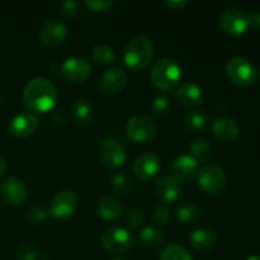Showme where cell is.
I'll return each instance as SVG.
<instances>
[{"label": "cell", "instance_id": "2e32d148", "mask_svg": "<svg viewBox=\"0 0 260 260\" xmlns=\"http://www.w3.org/2000/svg\"><path fill=\"white\" fill-rule=\"evenodd\" d=\"M69 29L65 23L57 19H51L43 23L38 36L41 41L47 46H57L68 38Z\"/></svg>", "mask_w": 260, "mask_h": 260}, {"label": "cell", "instance_id": "ba28073f", "mask_svg": "<svg viewBox=\"0 0 260 260\" xmlns=\"http://www.w3.org/2000/svg\"><path fill=\"white\" fill-rule=\"evenodd\" d=\"M226 74L234 84L239 86H248L254 83L256 78V71L253 63L245 57L236 56L233 57L226 65Z\"/></svg>", "mask_w": 260, "mask_h": 260}, {"label": "cell", "instance_id": "30bf717a", "mask_svg": "<svg viewBox=\"0 0 260 260\" xmlns=\"http://www.w3.org/2000/svg\"><path fill=\"white\" fill-rule=\"evenodd\" d=\"M91 66L89 61L83 57H73L66 58L61 65V75L66 81L73 84H79L86 81V79L90 76Z\"/></svg>", "mask_w": 260, "mask_h": 260}, {"label": "cell", "instance_id": "44dd1931", "mask_svg": "<svg viewBox=\"0 0 260 260\" xmlns=\"http://www.w3.org/2000/svg\"><path fill=\"white\" fill-rule=\"evenodd\" d=\"M96 210H98V215L101 216L103 220L113 221L121 217L122 213H123L124 211V207L123 205H122L121 201L117 200L116 197L104 196V197H102L101 200L98 201Z\"/></svg>", "mask_w": 260, "mask_h": 260}, {"label": "cell", "instance_id": "5b68a950", "mask_svg": "<svg viewBox=\"0 0 260 260\" xmlns=\"http://www.w3.org/2000/svg\"><path fill=\"white\" fill-rule=\"evenodd\" d=\"M101 243L104 250L114 254V255H118V254L127 253L134 246V238L128 233V230L114 226V228H109L104 231Z\"/></svg>", "mask_w": 260, "mask_h": 260}, {"label": "cell", "instance_id": "5bb4252c", "mask_svg": "<svg viewBox=\"0 0 260 260\" xmlns=\"http://www.w3.org/2000/svg\"><path fill=\"white\" fill-rule=\"evenodd\" d=\"M159 170L160 160L152 152H145V154L140 155L132 165V173L140 182L150 180L159 173Z\"/></svg>", "mask_w": 260, "mask_h": 260}, {"label": "cell", "instance_id": "7bdbcfd3", "mask_svg": "<svg viewBox=\"0 0 260 260\" xmlns=\"http://www.w3.org/2000/svg\"><path fill=\"white\" fill-rule=\"evenodd\" d=\"M113 260H127V259H122V258H117V259H113Z\"/></svg>", "mask_w": 260, "mask_h": 260}, {"label": "cell", "instance_id": "83f0119b", "mask_svg": "<svg viewBox=\"0 0 260 260\" xmlns=\"http://www.w3.org/2000/svg\"><path fill=\"white\" fill-rule=\"evenodd\" d=\"M91 60L99 65H108L112 63L117 57V53L114 48L109 47L107 45H98L91 48L90 51Z\"/></svg>", "mask_w": 260, "mask_h": 260}, {"label": "cell", "instance_id": "74e56055", "mask_svg": "<svg viewBox=\"0 0 260 260\" xmlns=\"http://www.w3.org/2000/svg\"><path fill=\"white\" fill-rule=\"evenodd\" d=\"M246 17H248L249 27L260 32V12H249L246 13Z\"/></svg>", "mask_w": 260, "mask_h": 260}, {"label": "cell", "instance_id": "9c48e42d", "mask_svg": "<svg viewBox=\"0 0 260 260\" xmlns=\"http://www.w3.org/2000/svg\"><path fill=\"white\" fill-rule=\"evenodd\" d=\"M218 23H220V27L223 32L233 36L243 35L249 28L246 13L233 7L226 8L220 13Z\"/></svg>", "mask_w": 260, "mask_h": 260}, {"label": "cell", "instance_id": "1f68e13d", "mask_svg": "<svg viewBox=\"0 0 260 260\" xmlns=\"http://www.w3.org/2000/svg\"><path fill=\"white\" fill-rule=\"evenodd\" d=\"M170 109V99L167 95H157L156 98L152 101L151 103V111L152 113L156 116H162V114L168 113Z\"/></svg>", "mask_w": 260, "mask_h": 260}, {"label": "cell", "instance_id": "ac0fdd59", "mask_svg": "<svg viewBox=\"0 0 260 260\" xmlns=\"http://www.w3.org/2000/svg\"><path fill=\"white\" fill-rule=\"evenodd\" d=\"M155 193L162 203H173L179 198L182 185L172 175L165 174L161 175L155 183Z\"/></svg>", "mask_w": 260, "mask_h": 260}, {"label": "cell", "instance_id": "4dcf8cb0", "mask_svg": "<svg viewBox=\"0 0 260 260\" xmlns=\"http://www.w3.org/2000/svg\"><path fill=\"white\" fill-rule=\"evenodd\" d=\"M17 258L19 260H38L40 251L32 244H22L17 250Z\"/></svg>", "mask_w": 260, "mask_h": 260}, {"label": "cell", "instance_id": "4fadbf2b", "mask_svg": "<svg viewBox=\"0 0 260 260\" xmlns=\"http://www.w3.org/2000/svg\"><path fill=\"white\" fill-rule=\"evenodd\" d=\"M40 126V118L29 112H22L12 118L9 132L17 139H27L32 136Z\"/></svg>", "mask_w": 260, "mask_h": 260}, {"label": "cell", "instance_id": "7c38bea8", "mask_svg": "<svg viewBox=\"0 0 260 260\" xmlns=\"http://www.w3.org/2000/svg\"><path fill=\"white\" fill-rule=\"evenodd\" d=\"M0 196L12 206H20L28 198V188L19 178H8L0 184Z\"/></svg>", "mask_w": 260, "mask_h": 260}, {"label": "cell", "instance_id": "277c9868", "mask_svg": "<svg viewBox=\"0 0 260 260\" xmlns=\"http://www.w3.org/2000/svg\"><path fill=\"white\" fill-rule=\"evenodd\" d=\"M198 183V187L210 196H217L225 189L228 178H226L225 172L220 167L213 164L203 165L198 169L197 177H196Z\"/></svg>", "mask_w": 260, "mask_h": 260}, {"label": "cell", "instance_id": "d4e9b609", "mask_svg": "<svg viewBox=\"0 0 260 260\" xmlns=\"http://www.w3.org/2000/svg\"><path fill=\"white\" fill-rule=\"evenodd\" d=\"M139 239L146 248H159L165 241L164 233L154 226H146L142 229L139 234Z\"/></svg>", "mask_w": 260, "mask_h": 260}, {"label": "cell", "instance_id": "d6986e66", "mask_svg": "<svg viewBox=\"0 0 260 260\" xmlns=\"http://www.w3.org/2000/svg\"><path fill=\"white\" fill-rule=\"evenodd\" d=\"M211 131L213 136L220 141L230 142L239 136L240 128L235 119L230 117H218L213 119L211 124Z\"/></svg>", "mask_w": 260, "mask_h": 260}, {"label": "cell", "instance_id": "6da1fadb", "mask_svg": "<svg viewBox=\"0 0 260 260\" xmlns=\"http://www.w3.org/2000/svg\"><path fill=\"white\" fill-rule=\"evenodd\" d=\"M58 93L52 81L46 78H35L23 90V103L35 113H46L55 107Z\"/></svg>", "mask_w": 260, "mask_h": 260}, {"label": "cell", "instance_id": "7402d4cb", "mask_svg": "<svg viewBox=\"0 0 260 260\" xmlns=\"http://www.w3.org/2000/svg\"><path fill=\"white\" fill-rule=\"evenodd\" d=\"M189 241L198 250H210V249H212L216 245L217 238H216L215 233L212 230L201 228L196 229V230L190 233Z\"/></svg>", "mask_w": 260, "mask_h": 260}, {"label": "cell", "instance_id": "3957f363", "mask_svg": "<svg viewBox=\"0 0 260 260\" xmlns=\"http://www.w3.org/2000/svg\"><path fill=\"white\" fill-rule=\"evenodd\" d=\"M182 78V69L173 58H161L152 66L150 71V80L155 88L160 90H172Z\"/></svg>", "mask_w": 260, "mask_h": 260}, {"label": "cell", "instance_id": "8d00e7d4", "mask_svg": "<svg viewBox=\"0 0 260 260\" xmlns=\"http://www.w3.org/2000/svg\"><path fill=\"white\" fill-rule=\"evenodd\" d=\"M60 13L66 18L75 17L79 13V5L78 3L74 0H66V2L60 4Z\"/></svg>", "mask_w": 260, "mask_h": 260}, {"label": "cell", "instance_id": "484cf974", "mask_svg": "<svg viewBox=\"0 0 260 260\" xmlns=\"http://www.w3.org/2000/svg\"><path fill=\"white\" fill-rule=\"evenodd\" d=\"M200 207L196 203L188 202V201L180 202L175 210V216L182 222H194L200 217Z\"/></svg>", "mask_w": 260, "mask_h": 260}, {"label": "cell", "instance_id": "9a60e30c", "mask_svg": "<svg viewBox=\"0 0 260 260\" xmlns=\"http://www.w3.org/2000/svg\"><path fill=\"white\" fill-rule=\"evenodd\" d=\"M198 162L189 155H182L173 161L170 175L179 183H190L196 179L198 173Z\"/></svg>", "mask_w": 260, "mask_h": 260}, {"label": "cell", "instance_id": "60d3db41", "mask_svg": "<svg viewBox=\"0 0 260 260\" xmlns=\"http://www.w3.org/2000/svg\"><path fill=\"white\" fill-rule=\"evenodd\" d=\"M246 260H260V255H256V254H255V255L249 256V258L246 259Z\"/></svg>", "mask_w": 260, "mask_h": 260}, {"label": "cell", "instance_id": "836d02e7", "mask_svg": "<svg viewBox=\"0 0 260 260\" xmlns=\"http://www.w3.org/2000/svg\"><path fill=\"white\" fill-rule=\"evenodd\" d=\"M113 0H85L84 5L91 12H106L113 7Z\"/></svg>", "mask_w": 260, "mask_h": 260}, {"label": "cell", "instance_id": "d590c367", "mask_svg": "<svg viewBox=\"0 0 260 260\" xmlns=\"http://www.w3.org/2000/svg\"><path fill=\"white\" fill-rule=\"evenodd\" d=\"M152 220L157 225H167L170 220V211L165 206H157L152 211Z\"/></svg>", "mask_w": 260, "mask_h": 260}, {"label": "cell", "instance_id": "e0dca14e", "mask_svg": "<svg viewBox=\"0 0 260 260\" xmlns=\"http://www.w3.org/2000/svg\"><path fill=\"white\" fill-rule=\"evenodd\" d=\"M127 85V74L121 68H111L106 70L101 79V90L107 95L121 93Z\"/></svg>", "mask_w": 260, "mask_h": 260}, {"label": "cell", "instance_id": "ab89813d", "mask_svg": "<svg viewBox=\"0 0 260 260\" xmlns=\"http://www.w3.org/2000/svg\"><path fill=\"white\" fill-rule=\"evenodd\" d=\"M5 172H7V161H5L4 156L0 154V178L5 174Z\"/></svg>", "mask_w": 260, "mask_h": 260}, {"label": "cell", "instance_id": "4316f807", "mask_svg": "<svg viewBox=\"0 0 260 260\" xmlns=\"http://www.w3.org/2000/svg\"><path fill=\"white\" fill-rule=\"evenodd\" d=\"M208 116L205 111H200V109H196V111L189 112L187 116L184 117V128L189 132H198L206 126L207 123Z\"/></svg>", "mask_w": 260, "mask_h": 260}, {"label": "cell", "instance_id": "ffe728a7", "mask_svg": "<svg viewBox=\"0 0 260 260\" xmlns=\"http://www.w3.org/2000/svg\"><path fill=\"white\" fill-rule=\"evenodd\" d=\"M175 98L183 107L192 108L198 106L202 101V89L196 83H184L178 88Z\"/></svg>", "mask_w": 260, "mask_h": 260}, {"label": "cell", "instance_id": "b9f144b4", "mask_svg": "<svg viewBox=\"0 0 260 260\" xmlns=\"http://www.w3.org/2000/svg\"><path fill=\"white\" fill-rule=\"evenodd\" d=\"M256 75H258V76H259V79H260V69H259V71H258V73H256Z\"/></svg>", "mask_w": 260, "mask_h": 260}, {"label": "cell", "instance_id": "8fae6325", "mask_svg": "<svg viewBox=\"0 0 260 260\" xmlns=\"http://www.w3.org/2000/svg\"><path fill=\"white\" fill-rule=\"evenodd\" d=\"M99 157L109 168H119L126 162L127 154L122 144L113 139H106L99 145Z\"/></svg>", "mask_w": 260, "mask_h": 260}, {"label": "cell", "instance_id": "f1b7e54d", "mask_svg": "<svg viewBox=\"0 0 260 260\" xmlns=\"http://www.w3.org/2000/svg\"><path fill=\"white\" fill-rule=\"evenodd\" d=\"M160 260H193L189 251L182 245L170 244L162 249L160 254Z\"/></svg>", "mask_w": 260, "mask_h": 260}, {"label": "cell", "instance_id": "8992f818", "mask_svg": "<svg viewBox=\"0 0 260 260\" xmlns=\"http://www.w3.org/2000/svg\"><path fill=\"white\" fill-rule=\"evenodd\" d=\"M126 134L128 139L136 144H146L154 139L156 134V126L149 116L136 114L127 122Z\"/></svg>", "mask_w": 260, "mask_h": 260}, {"label": "cell", "instance_id": "d6a6232c", "mask_svg": "<svg viewBox=\"0 0 260 260\" xmlns=\"http://www.w3.org/2000/svg\"><path fill=\"white\" fill-rule=\"evenodd\" d=\"M47 215V211L43 210L42 207H37L36 206V207H32L27 212V221L29 223H32V225H40V223H42L46 220Z\"/></svg>", "mask_w": 260, "mask_h": 260}, {"label": "cell", "instance_id": "f35d334b", "mask_svg": "<svg viewBox=\"0 0 260 260\" xmlns=\"http://www.w3.org/2000/svg\"><path fill=\"white\" fill-rule=\"evenodd\" d=\"M165 5L173 10H182L188 5L187 0H165Z\"/></svg>", "mask_w": 260, "mask_h": 260}, {"label": "cell", "instance_id": "f546056e", "mask_svg": "<svg viewBox=\"0 0 260 260\" xmlns=\"http://www.w3.org/2000/svg\"><path fill=\"white\" fill-rule=\"evenodd\" d=\"M112 189L119 196H126L128 194L131 190V182L128 178L123 174H116L111 180Z\"/></svg>", "mask_w": 260, "mask_h": 260}, {"label": "cell", "instance_id": "e575fe53", "mask_svg": "<svg viewBox=\"0 0 260 260\" xmlns=\"http://www.w3.org/2000/svg\"><path fill=\"white\" fill-rule=\"evenodd\" d=\"M144 221L145 213L140 208H134L126 216V223L129 228H139V226H141L144 223Z\"/></svg>", "mask_w": 260, "mask_h": 260}, {"label": "cell", "instance_id": "cb8c5ba5", "mask_svg": "<svg viewBox=\"0 0 260 260\" xmlns=\"http://www.w3.org/2000/svg\"><path fill=\"white\" fill-rule=\"evenodd\" d=\"M189 156L193 157L197 162H206L212 155V147L206 139H196L188 146Z\"/></svg>", "mask_w": 260, "mask_h": 260}, {"label": "cell", "instance_id": "7a4b0ae2", "mask_svg": "<svg viewBox=\"0 0 260 260\" xmlns=\"http://www.w3.org/2000/svg\"><path fill=\"white\" fill-rule=\"evenodd\" d=\"M154 43L146 36H137L127 43L123 50V62L132 70H144L154 60Z\"/></svg>", "mask_w": 260, "mask_h": 260}, {"label": "cell", "instance_id": "603a6c76", "mask_svg": "<svg viewBox=\"0 0 260 260\" xmlns=\"http://www.w3.org/2000/svg\"><path fill=\"white\" fill-rule=\"evenodd\" d=\"M94 116L93 107L86 99H76L73 106L74 121L79 126H86L91 122Z\"/></svg>", "mask_w": 260, "mask_h": 260}, {"label": "cell", "instance_id": "52a82bcc", "mask_svg": "<svg viewBox=\"0 0 260 260\" xmlns=\"http://www.w3.org/2000/svg\"><path fill=\"white\" fill-rule=\"evenodd\" d=\"M79 198L73 190H61L56 193L48 206V213L57 220H66L76 212Z\"/></svg>", "mask_w": 260, "mask_h": 260}]
</instances>
